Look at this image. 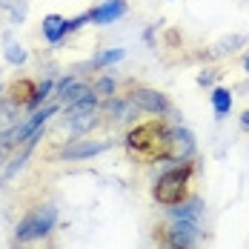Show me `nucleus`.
I'll use <instances>...</instances> for the list:
<instances>
[{
    "instance_id": "1",
    "label": "nucleus",
    "mask_w": 249,
    "mask_h": 249,
    "mask_svg": "<svg viewBox=\"0 0 249 249\" xmlns=\"http://www.w3.org/2000/svg\"><path fill=\"white\" fill-rule=\"evenodd\" d=\"M126 149L129 155H141L146 160H166V143H169V129L160 121H149V124L135 126L126 135Z\"/></svg>"
},
{
    "instance_id": "2",
    "label": "nucleus",
    "mask_w": 249,
    "mask_h": 249,
    "mask_svg": "<svg viewBox=\"0 0 249 249\" xmlns=\"http://www.w3.org/2000/svg\"><path fill=\"white\" fill-rule=\"evenodd\" d=\"M189 178H192V163H183V166H175L169 172H163L158 178V183L152 186V195L158 203L163 206H175L186 198V186H189Z\"/></svg>"
},
{
    "instance_id": "3",
    "label": "nucleus",
    "mask_w": 249,
    "mask_h": 249,
    "mask_svg": "<svg viewBox=\"0 0 249 249\" xmlns=\"http://www.w3.org/2000/svg\"><path fill=\"white\" fill-rule=\"evenodd\" d=\"M54 221H57V209H54V206H37V209H32L23 221L18 224V232H15V235H18L20 244L37 241V238L49 235Z\"/></svg>"
},
{
    "instance_id": "4",
    "label": "nucleus",
    "mask_w": 249,
    "mask_h": 249,
    "mask_svg": "<svg viewBox=\"0 0 249 249\" xmlns=\"http://www.w3.org/2000/svg\"><path fill=\"white\" fill-rule=\"evenodd\" d=\"M200 238L198 221H175L166 229V249H195Z\"/></svg>"
},
{
    "instance_id": "5",
    "label": "nucleus",
    "mask_w": 249,
    "mask_h": 249,
    "mask_svg": "<svg viewBox=\"0 0 249 249\" xmlns=\"http://www.w3.org/2000/svg\"><path fill=\"white\" fill-rule=\"evenodd\" d=\"M195 155V135L186 126L169 129V143H166V160H189Z\"/></svg>"
},
{
    "instance_id": "6",
    "label": "nucleus",
    "mask_w": 249,
    "mask_h": 249,
    "mask_svg": "<svg viewBox=\"0 0 249 249\" xmlns=\"http://www.w3.org/2000/svg\"><path fill=\"white\" fill-rule=\"evenodd\" d=\"M129 98L135 100V106L141 109V112H149V115H163V112H169V100L163 92H158V89H135Z\"/></svg>"
},
{
    "instance_id": "7",
    "label": "nucleus",
    "mask_w": 249,
    "mask_h": 249,
    "mask_svg": "<svg viewBox=\"0 0 249 249\" xmlns=\"http://www.w3.org/2000/svg\"><path fill=\"white\" fill-rule=\"evenodd\" d=\"M112 149V141H75L63 149V160H80V158H92V155H100V152Z\"/></svg>"
},
{
    "instance_id": "8",
    "label": "nucleus",
    "mask_w": 249,
    "mask_h": 249,
    "mask_svg": "<svg viewBox=\"0 0 249 249\" xmlns=\"http://www.w3.org/2000/svg\"><path fill=\"white\" fill-rule=\"evenodd\" d=\"M106 112H109V121H112V124L121 126V124H129L141 109L135 106V100H132V98H109Z\"/></svg>"
},
{
    "instance_id": "9",
    "label": "nucleus",
    "mask_w": 249,
    "mask_h": 249,
    "mask_svg": "<svg viewBox=\"0 0 249 249\" xmlns=\"http://www.w3.org/2000/svg\"><path fill=\"white\" fill-rule=\"evenodd\" d=\"M124 15H126V0H106V3H100V6H95V9L89 12L92 23H98V26L115 23V20L124 18Z\"/></svg>"
},
{
    "instance_id": "10",
    "label": "nucleus",
    "mask_w": 249,
    "mask_h": 249,
    "mask_svg": "<svg viewBox=\"0 0 249 249\" xmlns=\"http://www.w3.org/2000/svg\"><path fill=\"white\" fill-rule=\"evenodd\" d=\"M69 20L66 18H60V15H46L43 18V37H46V43L52 46H57L66 35H69Z\"/></svg>"
},
{
    "instance_id": "11",
    "label": "nucleus",
    "mask_w": 249,
    "mask_h": 249,
    "mask_svg": "<svg viewBox=\"0 0 249 249\" xmlns=\"http://www.w3.org/2000/svg\"><path fill=\"white\" fill-rule=\"evenodd\" d=\"M35 92H37V86H35V80H29V77H20V80H15L12 86H9V92H6V98H12L20 109L29 106V100L35 98Z\"/></svg>"
},
{
    "instance_id": "12",
    "label": "nucleus",
    "mask_w": 249,
    "mask_h": 249,
    "mask_svg": "<svg viewBox=\"0 0 249 249\" xmlns=\"http://www.w3.org/2000/svg\"><path fill=\"white\" fill-rule=\"evenodd\" d=\"M89 112H98V95L95 92H89V95H83L80 100L69 103L66 106V121L69 118H77V115H89Z\"/></svg>"
},
{
    "instance_id": "13",
    "label": "nucleus",
    "mask_w": 249,
    "mask_h": 249,
    "mask_svg": "<svg viewBox=\"0 0 249 249\" xmlns=\"http://www.w3.org/2000/svg\"><path fill=\"white\" fill-rule=\"evenodd\" d=\"M172 218L175 221H198L200 218V198L180 200V206H172Z\"/></svg>"
},
{
    "instance_id": "14",
    "label": "nucleus",
    "mask_w": 249,
    "mask_h": 249,
    "mask_svg": "<svg viewBox=\"0 0 249 249\" xmlns=\"http://www.w3.org/2000/svg\"><path fill=\"white\" fill-rule=\"evenodd\" d=\"M212 106H215V118L224 121L226 115H229V109H232V92L224 89V86L212 89Z\"/></svg>"
},
{
    "instance_id": "15",
    "label": "nucleus",
    "mask_w": 249,
    "mask_h": 249,
    "mask_svg": "<svg viewBox=\"0 0 249 249\" xmlns=\"http://www.w3.org/2000/svg\"><path fill=\"white\" fill-rule=\"evenodd\" d=\"M52 95H54V80H52V77H46L43 83H37V92H35V98L29 100L26 112H37V109H40V106H43Z\"/></svg>"
},
{
    "instance_id": "16",
    "label": "nucleus",
    "mask_w": 249,
    "mask_h": 249,
    "mask_svg": "<svg viewBox=\"0 0 249 249\" xmlns=\"http://www.w3.org/2000/svg\"><path fill=\"white\" fill-rule=\"evenodd\" d=\"M100 124L98 112H89V115H77V118H69V129L75 132V135H86L89 129H95Z\"/></svg>"
},
{
    "instance_id": "17",
    "label": "nucleus",
    "mask_w": 249,
    "mask_h": 249,
    "mask_svg": "<svg viewBox=\"0 0 249 249\" xmlns=\"http://www.w3.org/2000/svg\"><path fill=\"white\" fill-rule=\"evenodd\" d=\"M3 57H6V63H12V66H23L26 63V49L20 43H15V40H6V46H3Z\"/></svg>"
},
{
    "instance_id": "18",
    "label": "nucleus",
    "mask_w": 249,
    "mask_h": 249,
    "mask_svg": "<svg viewBox=\"0 0 249 249\" xmlns=\"http://www.w3.org/2000/svg\"><path fill=\"white\" fill-rule=\"evenodd\" d=\"M124 57H126L124 49H106L92 60V69H106V66H112V63H118V60H124Z\"/></svg>"
},
{
    "instance_id": "19",
    "label": "nucleus",
    "mask_w": 249,
    "mask_h": 249,
    "mask_svg": "<svg viewBox=\"0 0 249 249\" xmlns=\"http://www.w3.org/2000/svg\"><path fill=\"white\" fill-rule=\"evenodd\" d=\"M89 92H92V89H89L86 83H80V80H75L72 86H66V89L60 92V100H63V103L69 106V103H75V100H80L83 95H89Z\"/></svg>"
},
{
    "instance_id": "20",
    "label": "nucleus",
    "mask_w": 249,
    "mask_h": 249,
    "mask_svg": "<svg viewBox=\"0 0 249 249\" xmlns=\"http://www.w3.org/2000/svg\"><path fill=\"white\" fill-rule=\"evenodd\" d=\"M15 112H20V106H18L12 98L0 100V126H9V124H12V121H15Z\"/></svg>"
},
{
    "instance_id": "21",
    "label": "nucleus",
    "mask_w": 249,
    "mask_h": 249,
    "mask_svg": "<svg viewBox=\"0 0 249 249\" xmlns=\"http://www.w3.org/2000/svg\"><path fill=\"white\" fill-rule=\"evenodd\" d=\"M115 80L112 77H100V80H95V86H92V92L98 95V98H112L115 95Z\"/></svg>"
},
{
    "instance_id": "22",
    "label": "nucleus",
    "mask_w": 249,
    "mask_h": 249,
    "mask_svg": "<svg viewBox=\"0 0 249 249\" xmlns=\"http://www.w3.org/2000/svg\"><path fill=\"white\" fill-rule=\"evenodd\" d=\"M249 40H247V35H229V37H224L218 46H221V52H235V49H241V46H247Z\"/></svg>"
},
{
    "instance_id": "23",
    "label": "nucleus",
    "mask_w": 249,
    "mask_h": 249,
    "mask_svg": "<svg viewBox=\"0 0 249 249\" xmlns=\"http://www.w3.org/2000/svg\"><path fill=\"white\" fill-rule=\"evenodd\" d=\"M89 20H92V18H89V12H83V15H77V18H72V20H69V32H75V29H80V26L83 23H89Z\"/></svg>"
},
{
    "instance_id": "24",
    "label": "nucleus",
    "mask_w": 249,
    "mask_h": 249,
    "mask_svg": "<svg viewBox=\"0 0 249 249\" xmlns=\"http://www.w3.org/2000/svg\"><path fill=\"white\" fill-rule=\"evenodd\" d=\"M218 75H221L218 69H209V72H200V75H198V86H209V83H212V80H215Z\"/></svg>"
},
{
    "instance_id": "25",
    "label": "nucleus",
    "mask_w": 249,
    "mask_h": 249,
    "mask_svg": "<svg viewBox=\"0 0 249 249\" xmlns=\"http://www.w3.org/2000/svg\"><path fill=\"white\" fill-rule=\"evenodd\" d=\"M0 6H3V9H9V12H12V9H15V6H18V0H0Z\"/></svg>"
},
{
    "instance_id": "26",
    "label": "nucleus",
    "mask_w": 249,
    "mask_h": 249,
    "mask_svg": "<svg viewBox=\"0 0 249 249\" xmlns=\"http://www.w3.org/2000/svg\"><path fill=\"white\" fill-rule=\"evenodd\" d=\"M241 126H244V129H249V109L241 115Z\"/></svg>"
},
{
    "instance_id": "27",
    "label": "nucleus",
    "mask_w": 249,
    "mask_h": 249,
    "mask_svg": "<svg viewBox=\"0 0 249 249\" xmlns=\"http://www.w3.org/2000/svg\"><path fill=\"white\" fill-rule=\"evenodd\" d=\"M244 69H247V72H249V54H247V57H244Z\"/></svg>"
},
{
    "instance_id": "28",
    "label": "nucleus",
    "mask_w": 249,
    "mask_h": 249,
    "mask_svg": "<svg viewBox=\"0 0 249 249\" xmlns=\"http://www.w3.org/2000/svg\"><path fill=\"white\" fill-rule=\"evenodd\" d=\"M3 155H6V146H0V163H3Z\"/></svg>"
},
{
    "instance_id": "29",
    "label": "nucleus",
    "mask_w": 249,
    "mask_h": 249,
    "mask_svg": "<svg viewBox=\"0 0 249 249\" xmlns=\"http://www.w3.org/2000/svg\"><path fill=\"white\" fill-rule=\"evenodd\" d=\"M0 95H3V86H0Z\"/></svg>"
}]
</instances>
